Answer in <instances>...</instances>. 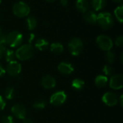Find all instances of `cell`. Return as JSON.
<instances>
[{
    "label": "cell",
    "mask_w": 123,
    "mask_h": 123,
    "mask_svg": "<svg viewBox=\"0 0 123 123\" xmlns=\"http://www.w3.org/2000/svg\"><path fill=\"white\" fill-rule=\"evenodd\" d=\"M1 33V27H0V34Z\"/></svg>",
    "instance_id": "ab89813d"
},
{
    "label": "cell",
    "mask_w": 123,
    "mask_h": 123,
    "mask_svg": "<svg viewBox=\"0 0 123 123\" xmlns=\"http://www.w3.org/2000/svg\"><path fill=\"white\" fill-rule=\"evenodd\" d=\"M5 50H6L5 45H0V59L4 56Z\"/></svg>",
    "instance_id": "1f68e13d"
},
{
    "label": "cell",
    "mask_w": 123,
    "mask_h": 123,
    "mask_svg": "<svg viewBox=\"0 0 123 123\" xmlns=\"http://www.w3.org/2000/svg\"><path fill=\"white\" fill-rule=\"evenodd\" d=\"M22 120H23V123H32V121L27 117H25Z\"/></svg>",
    "instance_id": "d590c367"
},
{
    "label": "cell",
    "mask_w": 123,
    "mask_h": 123,
    "mask_svg": "<svg viewBox=\"0 0 123 123\" xmlns=\"http://www.w3.org/2000/svg\"><path fill=\"white\" fill-rule=\"evenodd\" d=\"M71 85L74 89H76L77 91H80L82 89H84V87L85 86V83L83 80H81L80 79H75L73 80Z\"/></svg>",
    "instance_id": "ffe728a7"
},
{
    "label": "cell",
    "mask_w": 123,
    "mask_h": 123,
    "mask_svg": "<svg viewBox=\"0 0 123 123\" xmlns=\"http://www.w3.org/2000/svg\"><path fill=\"white\" fill-rule=\"evenodd\" d=\"M50 49L55 54H61L63 51V45L60 43H53L50 45Z\"/></svg>",
    "instance_id": "d6986e66"
},
{
    "label": "cell",
    "mask_w": 123,
    "mask_h": 123,
    "mask_svg": "<svg viewBox=\"0 0 123 123\" xmlns=\"http://www.w3.org/2000/svg\"><path fill=\"white\" fill-rule=\"evenodd\" d=\"M35 35L34 33H30L28 36V39H27V42H28V44H31V43L33 41V40L35 39Z\"/></svg>",
    "instance_id": "d6a6232c"
},
{
    "label": "cell",
    "mask_w": 123,
    "mask_h": 123,
    "mask_svg": "<svg viewBox=\"0 0 123 123\" xmlns=\"http://www.w3.org/2000/svg\"><path fill=\"white\" fill-rule=\"evenodd\" d=\"M102 101L106 105L109 107H113L115 105H117L118 99H117V97L115 93L108 92L104 94L102 97Z\"/></svg>",
    "instance_id": "9c48e42d"
},
{
    "label": "cell",
    "mask_w": 123,
    "mask_h": 123,
    "mask_svg": "<svg viewBox=\"0 0 123 123\" xmlns=\"http://www.w3.org/2000/svg\"><path fill=\"white\" fill-rule=\"evenodd\" d=\"M11 112L12 115L18 119L23 120L25 117H26V109L21 105L17 104L12 106L11 108Z\"/></svg>",
    "instance_id": "30bf717a"
},
{
    "label": "cell",
    "mask_w": 123,
    "mask_h": 123,
    "mask_svg": "<svg viewBox=\"0 0 123 123\" xmlns=\"http://www.w3.org/2000/svg\"><path fill=\"white\" fill-rule=\"evenodd\" d=\"M22 41L23 35L19 31H12L6 35V43L12 48L19 46L22 44Z\"/></svg>",
    "instance_id": "277c9868"
},
{
    "label": "cell",
    "mask_w": 123,
    "mask_h": 123,
    "mask_svg": "<svg viewBox=\"0 0 123 123\" xmlns=\"http://www.w3.org/2000/svg\"><path fill=\"white\" fill-rule=\"evenodd\" d=\"M108 83V78L107 76L104 75H99L95 79V84L97 87L102 88L105 87Z\"/></svg>",
    "instance_id": "2e32d148"
},
{
    "label": "cell",
    "mask_w": 123,
    "mask_h": 123,
    "mask_svg": "<svg viewBox=\"0 0 123 123\" xmlns=\"http://www.w3.org/2000/svg\"><path fill=\"white\" fill-rule=\"evenodd\" d=\"M5 71L8 74L9 76L15 77V76H17L20 74L22 71V66H21V64L19 63L17 61H13L9 63Z\"/></svg>",
    "instance_id": "ba28073f"
},
{
    "label": "cell",
    "mask_w": 123,
    "mask_h": 123,
    "mask_svg": "<svg viewBox=\"0 0 123 123\" xmlns=\"http://www.w3.org/2000/svg\"><path fill=\"white\" fill-rule=\"evenodd\" d=\"M6 44V35L4 34H0V45H5Z\"/></svg>",
    "instance_id": "f546056e"
},
{
    "label": "cell",
    "mask_w": 123,
    "mask_h": 123,
    "mask_svg": "<svg viewBox=\"0 0 123 123\" xmlns=\"http://www.w3.org/2000/svg\"><path fill=\"white\" fill-rule=\"evenodd\" d=\"M35 53V50L31 44L21 45L15 51V57L20 61H26L31 58Z\"/></svg>",
    "instance_id": "6da1fadb"
},
{
    "label": "cell",
    "mask_w": 123,
    "mask_h": 123,
    "mask_svg": "<svg viewBox=\"0 0 123 123\" xmlns=\"http://www.w3.org/2000/svg\"><path fill=\"white\" fill-rule=\"evenodd\" d=\"M1 123H14V120L12 116L5 115L1 118Z\"/></svg>",
    "instance_id": "4316f807"
},
{
    "label": "cell",
    "mask_w": 123,
    "mask_h": 123,
    "mask_svg": "<svg viewBox=\"0 0 123 123\" xmlns=\"http://www.w3.org/2000/svg\"><path fill=\"white\" fill-rule=\"evenodd\" d=\"M4 56L5 58V60L9 63L11 62V61H15L14 59L16 58L15 57V53L11 49H6Z\"/></svg>",
    "instance_id": "603a6c76"
},
{
    "label": "cell",
    "mask_w": 123,
    "mask_h": 123,
    "mask_svg": "<svg viewBox=\"0 0 123 123\" xmlns=\"http://www.w3.org/2000/svg\"><path fill=\"white\" fill-rule=\"evenodd\" d=\"M14 89L12 87H7L4 92V96L7 99H12L14 97Z\"/></svg>",
    "instance_id": "d4e9b609"
},
{
    "label": "cell",
    "mask_w": 123,
    "mask_h": 123,
    "mask_svg": "<svg viewBox=\"0 0 123 123\" xmlns=\"http://www.w3.org/2000/svg\"><path fill=\"white\" fill-rule=\"evenodd\" d=\"M115 45L118 47H123V37L122 35L117 37L115 40Z\"/></svg>",
    "instance_id": "f1b7e54d"
},
{
    "label": "cell",
    "mask_w": 123,
    "mask_h": 123,
    "mask_svg": "<svg viewBox=\"0 0 123 123\" xmlns=\"http://www.w3.org/2000/svg\"><path fill=\"white\" fill-rule=\"evenodd\" d=\"M26 25L29 30H32L37 26V20L34 17H28L26 19Z\"/></svg>",
    "instance_id": "7402d4cb"
},
{
    "label": "cell",
    "mask_w": 123,
    "mask_h": 123,
    "mask_svg": "<svg viewBox=\"0 0 123 123\" xmlns=\"http://www.w3.org/2000/svg\"><path fill=\"white\" fill-rule=\"evenodd\" d=\"M45 1H48V2H53V1H55V0H45Z\"/></svg>",
    "instance_id": "f35d334b"
},
{
    "label": "cell",
    "mask_w": 123,
    "mask_h": 123,
    "mask_svg": "<svg viewBox=\"0 0 123 123\" xmlns=\"http://www.w3.org/2000/svg\"><path fill=\"white\" fill-rule=\"evenodd\" d=\"M47 105V102L45 99H38L35 101L33 104V107L37 110L44 109Z\"/></svg>",
    "instance_id": "cb8c5ba5"
},
{
    "label": "cell",
    "mask_w": 123,
    "mask_h": 123,
    "mask_svg": "<svg viewBox=\"0 0 123 123\" xmlns=\"http://www.w3.org/2000/svg\"><path fill=\"white\" fill-rule=\"evenodd\" d=\"M103 72L105 74V76H110L112 73V68L109 65H105L103 68Z\"/></svg>",
    "instance_id": "83f0119b"
},
{
    "label": "cell",
    "mask_w": 123,
    "mask_h": 123,
    "mask_svg": "<svg viewBox=\"0 0 123 123\" xmlns=\"http://www.w3.org/2000/svg\"><path fill=\"white\" fill-rule=\"evenodd\" d=\"M123 6L121 4L120 6H118L114 11V14L116 17V19H117V21L120 23H123Z\"/></svg>",
    "instance_id": "44dd1931"
},
{
    "label": "cell",
    "mask_w": 123,
    "mask_h": 123,
    "mask_svg": "<svg viewBox=\"0 0 123 123\" xmlns=\"http://www.w3.org/2000/svg\"><path fill=\"white\" fill-rule=\"evenodd\" d=\"M61 4L63 6L66 7L68 4V0H61Z\"/></svg>",
    "instance_id": "e575fe53"
},
{
    "label": "cell",
    "mask_w": 123,
    "mask_h": 123,
    "mask_svg": "<svg viewBox=\"0 0 123 123\" xmlns=\"http://www.w3.org/2000/svg\"><path fill=\"white\" fill-rule=\"evenodd\" d=\"M5 73H6V71H5L4 68V67L1 66V64L0 63V77L2 76H4V75L5 74Z\"/></svg>",
    "instance_id": "836d02e7"
},
{
    "label": "cell",
    "mask_w": 123,
    "mask_h": 123,
    "mask_svg": "<svg viewBox=\"0 0 123 123\" xmlns=\"http://www.w3.org/2000/svg\"><path fill=\"white\" fill-rule=\"evenodd\" d=\"M97 23H98L102 29L108 30L113 26L114 19L110 12H101L97 17Z\"/></svg>",
    "instance_id": "7a4b0ae2"
},
{
    "label": "cell",
    "mask_w": 123,
    "mask_h": 123,
    "mask_svg": "<svg viewBox=\"0 0 123 123\" xmlns=\"http://www.w3.org/2000/svg\"><path fill=\"white\" fill-rule=\"evenodd\" d=\"M66 100V94L63 91H58L52 94L50 99V102L52 105L60 106Z\"/></svg>",
    "instance_id": "52a82bcc"
},
{
    "label": "cell",
    "mask_w": 123,
    "mask_h": 123,
    "mask_svg": "<svg viewBox=\"0 0 123 123\" xmlns=\"http://www.w3.org/2000/svg\"><path fill=\"white\" fill-rule=\"evenodd\" d=\"M97 15L96 14V13L91 10H88L86 12H84L83 16L84 20L90 25H94L97 23Z\"/></svg>",
    "instance_id": "5bb4252c"
},
{
    "label": "cell",
    "mask_w": 123,
    "mask_h": 123,
    "mask_svg": "<svg viewBox=\"0 0 123 123\" xmlns=\"http://www.w3.org/2000/svg\"><path fill=\"white\" fill-rule=\"evenodd\" d=\"M41 84L45 89H52L55 87L56 84V81L52 76L46 75L43 77L41 80Z\"/></svg>",
    "instance_id": "7c38bea8"
},
{
    "label": "cell",
    "mask_w": 123,
    "mask_h": 123,
    "mask_svg": "<svg viewBox=\"0 0 123 123\" xmlns=\"http://www.w3.org/2000/svg\"><path fill=\"white\" fill-rule=\"evenodd\" d=\"M58 70L63 74H70L74 71V68L71 63L68 62H61L58 66Z\"/></svg>",
    "instance_id": "4fadbf2b"
},
{
    "label": "cell",
    "mask_w": 123,
    "mask_h": 123,
    "mask_svg": "<svg viewBox=\"0 0 123 123\" xmlns=\"http://www.w3.org/2000/svg\"><path fill=\"white\" fill-rule=\"evenodd\" d=\"M83 47H84L83 42L79 37L72 38L68 44V48L69 52L71 53V55L74 56L79 55L81 53L83 50Z\"/></svg>",
    "instance_id": "5b68a950"
},
{
    "label": "cell",
    "mask_w": 123,
    "mask_h": 123,
    "mask_svg": "<svg viewBox=\"0 0 123 123\" xmlns=\"http://www.w3.org/2000/svg\"><path fill=\"white\" fill-rule=\"evenodd\" d=\"M106 4V0H92L91 5L96 11L102 9Z\"/></svg>",
    "instance_id": "e0dca14e"
},
{
    "label": "cell",
    "mask_w": 123,
    "mask_h": 123,
    "mask_svg": "<svg viewBox=\"0 0 123 123\" xmlns=\"http://www.w3.org/2000/svg\"><path fill=\"white\" fill-rule=\"evenodd\" d=\"M96 41L99 48H100L102 50L109 51L113 47L112 40L107 35H99L97 37Z\"/></svg>",
    "instance_id": "8992f818"
},
{
    "label": "cell",
    "mask_w": 123,
    "mask_h": 123,
    "mask_svg": "<svg viewBox=\"0 0 123 123\" xmlns=\"http://www.w3.org/2000/svg\"><path fill=\"white\" fill-rule=\"evenodd\" d=\"M123 86V76L120 74H116L111 77L110 80V86L113 89H120Z\"/></svg>",
    "instance_id": "8fae6325"
},
{
    "label": "cell",
    "mask_w": 123,
    "mask_h": 123,
    "mask_svg": "<svg viewBox=\"0 0 123 123\" xmlns=\"http://www.w3.org/2000/svg\"><path fill=\"white\" fill-rule=\"evenodd\" d=\"M1 0H0V4H1Z\"/></svg>",
    "instance_id": "60d3db41"
},
{
    "label": "cell",
    "mask_w": 123,
    "mask_h": 123,
    "mask_svg": "<svg viewBox=\"0 0 123 123\" xmlns=\"http://www.w3.org/2000/svg\"><path fill=\"white\" fill-rule=\"evenodd\" d=\"M48 46V42L44 38H39L35 42V48L42 51L45 50Z\"/></svg>",
    "instance_id": "ac0fdd59"
},
{
    "label": "cell",
    "mask_w": 123,
    "mask_h": 123,
    "mask_svg": "<svg viewBox=\"0 0 123 123\" xmlns=\"http://www.w3.org/2000/svg\"><path fill=\"white\" fill-rule=\"evenodd\" d=\"M5 106H6L5 101L4 100L3 97L1 96H0V111L3 110L5 108Z\"/></svg>",
    "instance_id": "4dcf8cb0"
},
{
    "label": "cell",
    "mask_w": 123,
    "mask_h": 123,
    "mask_svg": "<svg viewBox=\"0 0 123 123\" xmlns=\"http://www.w3.org/2000/svg\"><path fill=\"white\" fill-rule=\"evenodd\" d=\"M106 59L109 63H112L115 60V55L114 53L111 52L110 50L107 51V53H106Z\"/></svg>",
    "instance_id": "484cf974"
},
{
    "label": "cell",
    "mask_w": 123,
    "mask_h": 123,
    "mask_svg": "<svg viewBox=\"0 0 123 123\" xmlns=\"http://www.w3.org/2000/svg\"><path fill=\"white\" fill-rule=\"evenodd\" d=\"M12 12L17 17H25L28 16L30 12V8L27 4L23 1L15 3L12 8Z\"/></svg>",
    "instance_id": "3957f363"
},
{
    "label": "cell",
    "mask_w": 123,
    "mask_h": 123,
    "mask_svg": "<svg viewBox=\"0 0 123 123\" xmlns=\"http://www.w3.org/2000/svg\"><path fill=\"white\" fill-rule=\"evenodd\" d=\"M76 6L79 12L84 13L89 10V3L88 0H77L76 2Z\"/></svg>",
    "instance_id": "9a60e30c"
},
{
    "label": "cell",
    "mask_w": 123,
    "mask_h": 123,
    "mask_svg": "<svg viewBox=\"0 0 123 123\" xmlns=\"http://www.w3.org/2000/svg\"><path fill=\"white\" fill-rule=\"evenodd\" d=\"M122 1H123V0H113V1H114V2H115V3H117V4H119V3H121V2H122Z\"/></svg>",
    "instance_id": "74e56055"
},
{
    "label": "cell",
    "mask_w": 123,
    "mask_h": 123,
    "mask_svg": "<svg viewBox=\"0 0 123 123\" xmlns=\"http://www.w3.org/2000/svg\"><path fill=\"white\" fill-rule=\"evenodd\" d=\"M123 95H121V96H120V105H121V107H123Z\"/></svg>",
    "instance_id": "8d00e7d4"
}]
</instances>
